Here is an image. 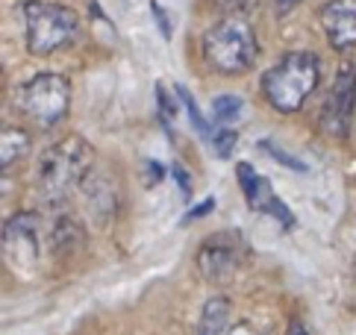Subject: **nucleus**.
Here are the masks:
<instances>
[{
    "label": "nucleus",
    "instance_id": "obj_1",
    "mask_svg": "<svg viewBox=\"0 0 356 335\" xmlns=\"http://www.w3.org/2000/svg\"><path fill=\"white\" fill-rule=\"evenodd\" d=\"M92 165H95V147L80 136H65L39 156L35 186H39L42 197L50 203L65 200L74 188L86 186Z\"/></svg>",
    "mask_w": 356,
    "mask_h": 335
},
{
    "label": "nucleus",
    "instance_id": "obj_2",
    "mask_svg": "<svg viewBox=\"0 0 356 335\" xmlns=\"http://www.w3.org/2000/svg\"><path fill=\"white\" fill-rule=\"evenodd\" d=\"M318 80H321L318 56L309 50H295V54H286L262 76V95L277 112L295 115L318 88Z\"/></svg>",
    "mask_w": 356,
    "mask_h": 335
},
{
    "label": "nucleus",
    "instance_id": "obj_3",
    "mask_svg": "<svg viewBox=\"0 0 356 335\" xmlns=\"http://www.w3.org/2000/svg\"><path fill=\"white\" fill-rule=\"evenodd\" d=\"M259 56V44L253 27L245 15H227L215 27L203 35V59L212 71L224 76H238L253 68V62Z\"/></svg>",
    "mask_w": 356,
    "mask_h": 335
},
{
    "label": "nucleus",
    "instance_id": "obj_4",
    "mask_svg": "<svg viewBox=\"0 0 356 335\" xmlns=\"http://www.w3.org/2000/svg\"><path fill=\"white\" fill-rule=\"evenodd\" d=\"M24 27H27V50L33 56H50L59 47L74 42L80 33V15L68 6L27 0L21 6Z\"/></svg>",
    "mask_w": 356,
    "mask_h": 335
},
{
    "label": "nucleus",
    "instance_id": "obj_5",
    "mask_svg": "<svg viewBox=\"0 0 356 335\" xmlns=\"http://www.w3.org/2000/svg\"><path fill=\"white\" fill-rule=\"evenodd\" d=\"M21 106L39 126H56L71 106V83L62 74H35L21 88Z\"/></svg>",
    "mask_w": 356,
    "mask_h": 335
},
{
    "label": "nucleus",
    "instance_id": "obj_6",
    "mask_svg": "<svg viewBox=\"0 0 356 335\" xmlns=\"http://www.w3.org/2000/svg\"><path fill=\"white\" fill-rule=\"evenodd\" d=\"M241 262V238L236 233H218L203 241V247L197 250V268L207 282H221L230 279Z\"/></svg>",
    "mask_w": 356,
    "mask_h": 335
},
{
    "label": "nucleus",
    "instance_id": "obj_7",
    "mask_svg": "<svg viewBox=\"0 0 356 335\" xmlns=\"http://www.w3.org/2000/svg\"><path fill=\"white\" fill-rule=\"evenodd\" d=\"M353 106H356V65H345L336 74V83L324 100L321 126L333 138H345L348 126H350Z\"/></svg>",
    "mask_w": 356,
    "mask_h": 335
},
{
    "label": "nucleus",
    "instance_id": "obj_8",
    "mask_svg": "<svg viewBox=\"0 0 356 335\" xmlns=\"http://www.w3.org/2000/svg\"><path fill=\"white\" fill-rule=\"evenodd\" d=\"M3 253L6 262L15 270H33L39 262V233H35V218L30 212L12 215L3 227Z\"/></svg>",
    "mask_w": 356,
    "mask_h": 335
},
{
    "label": "nucleus",
    "instance_id": "obj_9",
    "mask_svg": "<svg viewBox=\"0 0 356 335\" xmlns=\"http://www.w3.org/2000/svg\"><path fill=\"white\" fill-rule=\"evenodd\" d=\"M236 177H238L241 195H245V200H248V206H250L253 212L274 215L286 229H289V227H295V215H291V212L286 209V203L274 195V188H271V179H268V177L257 174V168H253L250 162H238Z\"/></svg>",
    "mask_w": 356,
    "mask_h": 335
},
{
    "label": "nucleus",
    "instance_id": "obj_10",
    "mask_svg": "<svg viewBox=\"0 0 356 335\" xmlns=\"http://www.w3.org/2000/svg\"><path fill=\"white\" fill-rule=\"evenodd\" d=\"M318 18L336 50L356 47V0H327Z\"/></svg>",
    "mask_w": 356,
    "mask_h": 335
},
{
    "label": "nucleus",
    "instance_id": "obj_11",
    "mask_svg": "<svg viewBox=\"0 0 356 335\" xmlns=\"http://www.w3.org/2000/svg\"><path fill=\"white\" fill-rule=\"evenodd\" d=\"M227 320H230V303L224 297H212L200 312L197 335H227Z\"/></svg>",
    "mask_w": 356,
    "mask_h": 335
},
{
    "label": "nucleus",
    "instance_id": "obj_12",
    "mask_svg": "<svg viewBox=\"0 0 356 335\" xmlns=\"http://www.w3.org/2000/svg\"><path fill=\"white\" fill-rule=\"evenodd\" d=\"M27 147H30L27 133L15 130V126H6L3 136H0V162H3V168L15 165L24 153H27Z\"/></svg>",
    "mask_w": 356,
    "mask_h": 335
},
{
    "label": "nucleus",
    "instance_id": "obj_13",
    "mask_svg": "<svg viewBox=\"0 0 356 335\" xmlns=\"http://www.w3.org/2000/svg\"><path fill=\"white\" fill-rule=\"evenodd\" d=\"M212 112H215V121L218 124H233L241 118L245 103H241V97H236V95H221V97L212 100Z\"/></svg>",
    "mask_w": 356,
    "mask_h": 335
},
{
    "label": "nucleus",
    "instance_id": "obj_14",
    "mask_svg": "<svg viewBox=\"0 0 356 335\" xmlns=\"http://www.w3.org/2000/svg\"><path fill=\"white\" fill-rule=\"evenodd\" d=\"M174 92H177V97L183 100V106H186V112H188V118H192V126L203 136V138H212V130H209V124H207V118L200 115V109H197V103H195V97L188 95V88L186 85H174Z\"/></svg>",
    "mask_w": 356,
    "mask_h": 335
},
{
    "label": "nucleus",
    "instance_id": "obj_15",
    "mask_svg": "<svg viewBox=\"0 0 356 335\" xmlns=\"http://www.w3.org/2000/svg\"><path fill=\"white\" fill-rule=\"evenodd\" d=\"M156 106H159V121L165 124V130L171 133V118L177 115V100L165 92L162 83H156Z\"/></svg>",
    "mask_w": 356,
    "mask_h": 335
},
{
    "label": "nucleus",
    "instance_id": "obj_16",
    "mask_svg": "<svg viewBox=\"0 0 356 335\" xmlns=\"http://www.w3.org/2000/svg\"><path fill=\"white\" fill-rule=\"evenodd\" d=\"M259 150H265V153H268V156H274L280 165H283V168H295V171H307V165H303L300 159H295V156H289V153L283 150V147H280V145H274V141L268 138V141H259Z\"/></svg>",
    "mask_w": 356,
    "mask_h": 335
},
{
    "label": "nucleus",
    "instance_id": "obj_17",
    "mask_svg": "<svg viewBox=\"0 0 356 335\" xmlns=\"http://www.w3.org/2000/svg\"><path fill=\"white\" fill-rule=\"evenodd\" d=\"M236 141H238V136H236L233 130H221V133H215V136H212L215 153H218L221 159H230V153H233V147H236Z\"/></svg>",
    "mask_w": 356,
    "mask_h": 335
},
{
    "label": "nucleus",
    "instance_id": "obj_18",
    "mask_svg": "<svg viewBox=\"0 0 356 335\" xmlns=\"http://www.w3.org/2000/svg\"><path fill=\"white\" fill-rule=\"evenodd\" d=\"M171 174L177 177V183H180V191H183V195L188 197V191H192V183H188V174L183 171L180 165H174V168H171Z\"/></svg>",
    "mask_w": 356,
    "mask_h": 335
},
{
    "label": "nucleus",
    "instance_id": "obj_19",
    "mask_svg": "<svg viewBox=\"0 0 356 335\" xmlns=\"http://www.w3.org/2000/svg\"><path fill=\"white\" fill-rule=\"evenodd\" d=\"M150 9L156 12V21H159V27H162V35H165V38H171V27H168V18H165V12L159 9V3H156V0H150Z\"/></svg>",
    "mask_w": 356,
    "mask_h": 335
},
{
    "label": "nucleus",
    "instance_id": "obj_20",
    "mask_svg": "<svg viewBox=\"0 0 356 335\" xmlns=\"http://www.w3.org/2000/svg\"><path fill=\"white\" fill-rule=\"evenodd\" d=\"M212 206H215V200H212V197H207V200H203V203L197 206V209H192V212L186 215V224H188V221H195V218H203V215H207V212L212 209Z\"/></svg>",
    "mask_w": 356,
    "mask_h": 335
},
{
    "label": "nucleus",
    "instance_id": "obj_21",
    "mask_svg": "<svg viewBox=\"0 0 356 335\" xmlns=\"http://www.w3.org/2000/svg\"><path fill=\"white\" fill-rule=\"evenodd\" d=\"M298 3H300V0H274V6H277L280 15H286V12H291Z\"/></svg>",
    "mask_w": 356,
    "mask_h": 335
},
{
    "label": "nucleus",
    "instance_id": "obj_22",
    "mask_svg": "<svg viewBox=\"0 0 356 335\" xmlns=\"http://www.w3.org/2000/svg\"><path fill=\"white\" fill-rule=\"evenodd\" d=\"M289 335H309L307 329H303L300 320H291V327H289Z\"/></svg>",
    "mask_w": 356,
    "mask_h": 335
},
{
    "label": "nucleus",
    "instance_id": "obj_23",
    "mask_svg": "<svg viewBox=\"0 0 356 335\" xmlns=\"http://www.w3.org/2000/svg\"><path fill=\"white\" fill-rule=\"evenodd\" d=\"M230 335H265V332H257L253 327H236Z\"/></svg>",
    "mask_w": 356,
    "mask_h": 335
}]
</instances>
